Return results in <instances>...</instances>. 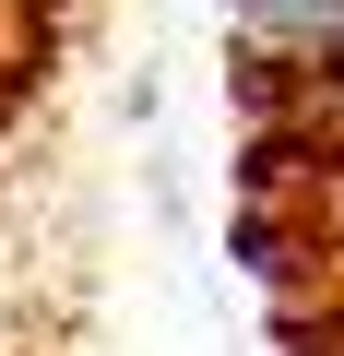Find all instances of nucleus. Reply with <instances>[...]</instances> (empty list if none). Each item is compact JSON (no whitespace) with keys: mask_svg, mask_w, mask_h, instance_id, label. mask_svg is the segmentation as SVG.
Listing matches in <instances>:
<instances>
[{"mask_svg":"<svg viewBox=\"0 0 344 356\" xmlns=\"http://www.w3.org/2000/svg\"><path fill=\"white\" fill-rule=\"evenodd\" d=\"M226 24L249 60H332L344 48V0H226Z\"/></svg>","mask_w":344,"mask_h":356,"instance_id":"obj_1","label":"nucleus"}]
</instances>
